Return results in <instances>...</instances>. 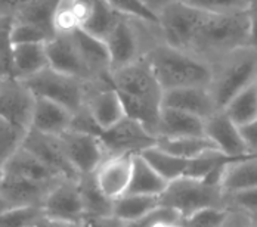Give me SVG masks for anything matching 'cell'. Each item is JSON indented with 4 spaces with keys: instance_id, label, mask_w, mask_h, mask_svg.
<instances>
[{
    "instance_id": "cell-1",
    "label": "cell",
    "mask_w": 257,
    "mask_h": 227,
    "mask_svg": "<svg viewBox=\"0 0 257 227\" xmlns=\"http://www.w3.org/2000/svg\"><path fill=\"white\" fill-rule=\"evenodd\" d=\"M112 86L123 102L126 117L155 137L163 109V89L142 59L111 74Z\"/></svg>"
},
{
    "instance_id": "cell-2",
    "label": "cell",
    "mask_w": 257,
    "mask_h": 227,
    "mask_svg": "<svg viewBox=\"0 0 257 227\" xmlns=\"http://www.w3.org/2000/svg\"><path fill=\"white\" fill-rule=\"evenodd\" d=\"M248 43L250 24L247 11L229 15L207 14L185 52L211 67L232 52L248 48Z\"/></svg>"
},
{
    "instance_id": "cell-3",
    "label": "cell",
    "mask_w": 257,
    "mask_h": 227,
    "mask_svg": "<svg viewBox=\"0 0 257 227\" xmlns=\"http://www.w3.org/2000/svg\"><path fill=\"white\" fill-rule=\"evenodd\" d=\"M144 61L148 64L163 92L188 87L208 89L211 67L186 52L161 43L148 52Z\"/></svg>"
},
{
    "instance_id": "cell-4",
    "label": "cell",
    "mask_w": 257,
    "mask_h": 227,
    "mask_svg": "<svg viewBox=\"0 0 257 227\" xmlns=\"http://www.w3.org/2000/svg\"><path fill=\"white\" fill-rule=\"evenodd\" d=\"M161 43H164V37L157 23L123 15L105 40L111 59V74L142 61L148 52Z\"/></svg>"
},
{
    "instance_id": "cell-5",
    "label": "cell",
    "mask_w": 257,
    "mask_h": 227,
    "mask_svg": "<svg viewBox=\"0 0 257 227\" xmlns=\"http://www.w3.org/2000/svg\"><path fill=\"white\" fill-rule=\"evenodd\" d=\"M256 81L257 52L251 48H242L211 65L208 92L217 111H223L236 95Z\"/></svg>"
},
{
    "instance_id": "cell-6",
    "label": "cell",
    "mask_w": 257,
    "mask_h": 227,
    "mask_svg": "<svg viewBox=\"0 0 257 227\" xmlns=\"http://www.w3.org/2000/svg\"><path fill=\"white\" fill-rule=\"evenodd\" d=\"M36 98L55 102L73 115L86 109L87 99L98 90L111 87L112 83H89L76 77L58 73L48 67L37 76L24 81Z\"/></svg>"
},
{
    "instance_id": "cell-7",
    "label": "cell",
    "mask_w": 257,
    "mask_h": 227,
    "mask_svg": "<svg viewBox=\"0 0 257 227\" xmlns=\"http://www.w3.org/2000/svg\"><path fill=\"white\" fill-rule=\"evenodd\" d=\"M160 206L178 212L183 221L201 209H226V195L220 186L210 184L204 180L182 176L169 183L160 196Z\"/></svg>"
},
{
    "instance_id": "cell-8",
    "label": "cell",
    "mask_w": 257,
    "mask_h": 227,
    "mask_svg": "<svg viewBox=\"0 0 257 227\" xmlns=\"http://www.w3.org/2000/svg\"><path fill=\"white\" fill-rule=\"evenodd\" d=\"M62 152L78 177L93 174L106 158V152L98 134L68 130L58 136Z\"/></svg>"
},
{
    "instance_id": "cell-9",
    "label": "cell",
    "mask_w": 257,
    "mask_h": 227,
    "mask_svg": "<svg viewBox=\"0 0 257 227\" xmlns=\"http://www.w3.org/2000/svg\"><path fill=\"white\" fill-rule=\"evenodd\" d=\"M36 96L24 81L15 77L0 78V118L30 130Z\"/></svg>"
},
{
    "instance_id": "cell-10",
    "label": "cell",
    "mask_w": 257,
    "mask_h": 227,
    "mask_svg": "<svg viewBox=\"0 0 257 227\" xmlns=\"http://www.w3.org/2000/svg\"><path fill=\"white\" fill-rule=\"evenodd\" d=\"M95 134L101 137L106 156L115 155H139L142 151L155 145V137L151 136L139 123L124 118L115 127Z\"/></svg>"
},
{
    "instance_id": "cell-11",
    "label": "cell",
    "mask_w": 257,
    "mask_h": 227,
    "mask_svg": "<svg viewBox=\"0 0 257 227\" xmlns=\"http://www.w3.org/2000/svg\"><path fill=\"white\" fill-rule=\"evenodd\" d=\"M45 217L68 224L83 220V203L78 189V178H62L48 193L42 205Z\"/></svg>"
},
{
    "instance_id": "cell-12",
    "label": "cell",
    "mask_w": 257,
    "mask_h": 227,
    "mask_svg": "<svg viewBox=\"0 0 257 227\" xmlns=\"http://www.w3.org/2000/svg\"><path fill=\"white\" fill-rule=\"evenodd\" d=\"M204 133L216 149L223 155L229 158L251 156L239 127L235 126L223 111H219L207 118L204 121Z\"/></svg>"
},
{
    "instance_id": "cell-13",
    "label": "cell",
    "mask_w": 257,
    "mask_h": 227,
    "mask_svg": "<svg viewBox=\"0 0 257 227\" xmlns=\"http://www.w3.org/2000/svg\"><path fill=\"white\" fill-rule=\"evenodd\" d=\"M23 148L61 177L78 178V174L65 158L58 137L42 134L36 130H28Z\"/></svg>"
},
{
    "instance_id": "cell-14",
    "label": "cell",
    "mask_w": 257,
    "mask_h": 227,
    "mask_svg": "<svg viewBox=\"0 0 257 227\" xmlns=\"http://www.w3.org/2000/svg\"><path fill=\"white\" fill-rule=\"evenodd\" d=\"M135 155L106 156L99 168L95 171V178L102 193L111 201L126 195L132 178Z\"/></svg>"
},
{
    "instance_id": "cell-15",
    "label": "cell",
    "mask_w": 257,
    "mask_h": 227,
    "mask_svg": "<svg viewBox=\"0 0 257 227\" xmlns=\"http://www.w3.org/2000/svg\"><path fill=\"white\" fill-rule=\"evenodd\" d=\"M46 55L49 61V67L52 70L67 74V76L76 77L83 81H90L89 74L83 65V61L80 58L77 46L71 37L70 33L67 34H56L51 42L46 43Z\"/></svg>"
},
{
    "instance_id": "cell-16",
    "label": "cell",
    "mask_w": 257,
    "mask_h": 227,
    "mask_svg": "<svg viewBox=\"0 0 257 227\" xmlns=\"http://www.w3.org/2000/svg\"><path fill=\"white\" fill-rule=\"evenodd\" d=\"M163 108L180 111L204 121L213 114L219 112L207 87H188L164 92Z\"/></svg>"
},
{
    "instance_id": "cell-17",
    "label": "cell",
    "mask_w": 257,
    "mask_h": 227,
    "mask_svg": "<svg viewBox=\"0 0 257 227\" xmlns=\"http://www.w3.org/2000/svg\"><path fill=\"white\" fill-rule=\"evenodd\" d=\"M86 111L98 130L105 131L126 118L124 106L114 86L95 92L86 103Z\"/></svg>"
},
{
    "instance_id": "cell-18",
    "label": "cell",
    "mask_w": 257,
    "mask_h": 227,
    "mask_svg": "<svg viewBox=\"0 0 257 227\" xmlns=\"http://www.w3.org/2000/svg\"><path fill=\"white\" fill-rule=\"evenodd\" d=\"M73 117L74 115L64 106L48 99L36 98L30 130H36L42 134L58 137L71 130Z\"/></svg>"
},
{
    "instance_id": "cell-19",
    "label": "cell",
    "mask_w": 257,
    "mask_h": 227,
    "mask_svg": "<svg viewBox=\"0 0 257 227\" xmlns=\"http://www.w3.org/2000/svg\"><path fill=\"white\" fill-rule=\"evenodd\" d=\"M3 173L5 176L18 177L23 180L49 186H55L64 178L55 171H52L51 168H48L43 162H40L34 155H31L24 148H21L5 164Z\"/></svg>"
},
{
    "instance_id": "cell-20",
    "label": "cell",
    "mask_w": 257,
    "mask_h": 227,
    "mask_svg": "<svg viewBox=\"0 0 257 227\" xmlns=\"http://www.w3.org/2000/svg\"><path fill=\"white\" fill-rule=\"evenodd\" d=\"M53 187L55 186L40 184L18 177L3 176L0 183V195L12 206H42Z\"/></svg>"
},
{
    "instance_id": "cell-21",
    "label": "cell",
    "mask_w": 257,
    "mask_h": 227,
    "mask_svg": "<svg viewBox=\"0 0 257 227\" xmlns=\"http://www.w3.org/2000/svg\"><path fill=\"white\" fill-rule=\"evenodd\" d=\"M204 120L175 111L161 109L160 123L155 133L157 139H179V137H204Z\"/></svg>"
},
{
    "instance_id": "cell-22",
    "label": "cell",
    "mask_w": 257,
    "mask_h": 227,
    "mask_svg": "<svg viewBox=\"0 0 257 227\" xmlns=\"http://www.w3.org/2000/svg\"><path fill=\"white\" fill-rule=\"evenodd\" d=\"M220 187L225 195L257 189V156H245L231 161L223 171Z\"/></svg>"
},
{
    "instance_id": "cell-23",
    "label": "cell",
    "mask_w": 257,
    "mask_h": 227,
    "mask_svg": "<svg viewBox=\"0 0 257 227\" xmlns=\"http://www.w3.org/2000/svg\"><path fill=\"white\" fill-rule=\"evenodd\" d=\"M49 67L46 45H17L12 48V77L26 81Z\"/></svg>"
},
{
    "instance_id": "cell-24",
    "label": "cell",
    "mask_w": 257,
    "mask_h": 227,
    "mask_svg": "<svg viewBox=\"0 0 257 227\" xmlns=\"http://www.w3.org/2000/svg\"><path fill=\"white\" fill-rule=\"evenodd\" d=\"M169 186L154 168L141 156H133L132 178L126 195H144V196H161V193Z\"/></svg>"
},
{
    "instance_id": "cell-25",
    "label": "cell",
    "mask_w": 257,
    "mask_h": 227,
    "mask_svg": "<svg viewBox=\"0 0 257 227\" xmlns=\"http://www.w3.org/2000/svg\"><path fill=\"white\" fill-rule=\"evenodd\" d=\"M59 2L55 0H28L21 2V6L14 18L17 23H24L45 31L52 39L56 36L55 31V14Z\"/></svg>"
},
{
    "instance_id": "cell-26",
    "label": "cell",
    "mask_w": 257,
    "mask_h": 227,
    "mask_svg": "<svg viewBox=\"0 0 257 227\" xmlns=\"http://www.w3.org/2000/svg\"><path fill=\"white\" fill-rule=\"evenodd\" d=\"M78 189L84 217H112V203L99 189L95 173L78 177Z\"/></svg>"
},
{
    "instance_id": "cell-27",
    "label": "cell",
    "mask_w": 257,
    "mask_h": 227,
    "mask_svg": "<svg viewBox=\"0 0 257 227\" xmlns=\"http://www.w3.org/2000/svg\"><path fill=\"white\" fill-rule=\"evenodd\" d=\"M121 18H123V14H120L109 3V0L108 2L93 0L90 14L87 17L84 26L81 27V30H84L90 36L105 42L106 37L114 31V28L117 27Z\"/></svg>"
},
{
    "instance_id": "cell-28",
    "label": "cell",
    "mask_w": 257,
    "mask_h": 227,
    "mask_svg": "<svg viewBox=\"0 0 257 227\" xmlns=\"http://www.w3.org/2000/svg\"><path fill=\"white\" fill-rule=\"evenodd\" d=\"M157 208H160V196L123 195L112 203V217L128 224L142 220Z\"/></svg>"
},
{
    "instance_id": "cell-29",
    "label": "cell",
    "mask_w": 257,
    "mask_h": 227,
    "mask_svg": "<svg viewBox=\"0 0 257 227\" xmlns=\"http://www.w3.org/2000/svg\"><path fill=\"white\" fill-rule=\"evenodd\" d=\"M223 112L239 128L257 121V81L232 99Z\"/></svg>"
},
{
    "instance_id": "cell-30",
    "label": "cell",
    "mask_w": 257,
    "mask_h": 227,
    "mask_svg": "<svg viewBox=\"0 0 257 227\" xmlns=\"http://www.w3.org/2000/svg\"><path fill=\"white\" fill-rule=\"evenodd\" d=\"M155 146L164 152L178 156L180 159L191 161L204 152L214 151L216 146L204 137H179V139H157ZM217 151V149H216Z\"/></svg>"
},
{
    "instance_id": "cell-31",
    "label": "cell",
    "mask_w": 257,
    "mask_h": 227,
    "mask_svg": "<svg viewBox=\"0 0 257 227\" xmlns=\"http://www.w3.org/2000/svg\"><path fill=\"white\" fill-rule=\"evenodd\" d=\"M92 9V2H59L55 14L56 34H67L84 26Z\"/></svg>"
},
{
    "instance_id": "cell-32",
    "label": "cell",
    "mask_w": 257,
    "mask_h": 227,
    "mask_svg": "<svg viewBox=\"0 0 257 227\" xmlns=\"http://www.w3.org/2000/svg\"><path fill=\"white\" fill-rule=\"evenodd\" d=\"M139 155L169 183L182 177L186 171L188 161L180 159L178 156H173L163 149H160L155 145L145 149V151H142Z\"/></svg>"
},
{
    "instance_id": "cell-33",
    "label": "cell",
    "mask_w": 257,
    "mask_h": 227,
    "mask_svg": "<svg viewBox=\"0 0 257 227\" xmlns=\"http://www.w3.org/2000/svg\"><path fill=\"white\" fill-rule=\"evenodd\" d=\"M233 159H239V158H229V156L223 155L222 152L216 151V149L214 151L204 152L203 155L188 161L186 171H185L183 176L204 180L211 173H214L217 168H220L222 165L231 162Z\"/></svg>"
},
{
    "instance_id": "cell-34",
    "label": "cell",
    "mask_w": 257,
    "mask_h": 227,
    "mask_svg": "<svg viewBox=\"0 0 257 227\" xmlns=\"http://www.w3.org/2000/svg\"><path fill=\"white\" fill-rule=\"evenodd\" d=\"M28 130L0 118V165L5 164L23 148Z\"/></svg>"
},
{
    "instance_id": "cell-35",
    "label": "cell",
    "mask_w": 257,
    "mask_h": 227,
    "mask_svg": "<svg viewBox=\"0 0 257 227\" xmlns=\"http://www.w3.org/2000/svg\"><path fill=\"white\" fill-rule=\"evenodd\" d=\"M43 215L42 206H12L0 214V227H30Z\"/></svg>"
},
{
    "instance_id": "cell-36",
    "label": "cell",
    "mask_w": 257,
    "mask_h": 227,
    "mask_svg": "<svg viewBox=\"0 0 257 227\" xmlns=\"http://www.w3.org/2000/svg\"><path fill=\"white\" fill-rule=\"evenodd\" d=\"M189 3L211 15H229L245 12L250 0H189Z\"/></svg>"
},
{
    "instance_id": "cell-37",
    "label": "cell",
    "mask_w": 257,
    "mask_h": 227,
    "mask_svg": "<svg viewBox=\"0 0 257 227\" xmlns=\"http://www.w3.org/2000/svg\"><path fill=\"white\" fill-rule=\"evenodd\" d=\"M229 218V209L207 208L182 221L183 227H223Z\"/></svg>"
},
{
    "instance_id": "cell-38",
    "label": "cell",
    "mask_w": 257,
    "mask_h": 227,
    "mask_svg": "<svg viewBox=\"0 0 257 227\" xmlns=\"http://www.w3.org/2000/svg\"><path fill=\"white\" fill-rule=\"evenodd\" d=\"M52 37L48 36L45 31L36 28V27L24 24V23H12L11 28V42L12 46L17 45H33V43H40V45H46L48 42H51Z\"/></svg>"
},
{
    "instance_id": "cell-39",
    "label": "cell",
    "mask_w": 257,
    "mask_h": 227,
    "mask_svg": "<svg viewBox=\"0 0 257 227\" xmlns=\"http://www.w3.org/2000/svg\"><path fill=\"white\" fill-rule=\"evenodd\" d=\"M12 23L11 18H0V78L12 77Z\"/></svg>"
},
{
    "instance_id": "cell-40",
    "label": "cell",
    "mask_w": 257,
    "mask_h": 227,
    "mask_svg": "<svg viewBox=\"0 0 257 227\" xmlns=\"http://www.w3.org/2000/svg\"><path fill=\"white\" fill-rule=\"evenodd\" d=\"M109 3L123 15L130 17V18H136V20H142V21H148V23H157V17L154 12L150 9L147 0H109Z\"/></svg>"
},
{
    "instance_id": "cell-41",
    "label": "cell",
    "mask_w": 257,
    "mask_h": 227,
    "mask_svg": "<svg viewBox=\"0 0 257 227\" xmlns=\"http://www.w3.org/2000/svg\"><path fill=\"white\" fill-rule=\"evenodd\" d=\"M226 209L241 212L247 217H257V189L226 195Z\"/></svg>"
},
{
    "instance_id": "cell-42",
    "label": "cell",
    "mask_w": 257,
    "mask_h": 227,
    "mask_svg": "<svg viewBox=\"0 0 257 227\" xmlns=\"http://www.w3.org/2000/svg\"><path fill=\"white\" fill-rule=\"evenodd\" d=\"M80 224L81 227H126L114 217H84Z\"/></svg>"
},
{
    "instance_id": "cell-43",
    "label": "cell",
    "mask_w": 257,
    "mask_h": 227,
    "mask_svg": "<svg viewBox=\"0 0 257 227\" xmlns=\"http://www.w3.org/2000/svg\"><path fill=\"white\" fill-rule=\"evenodd\" d=\"M248 24H250V43L248 48L257 52V0H250L248 9Z\"/></svg>"
},
{
    "instance_id": "cell-44",
    "label": "cell",
    "mask_w": 257,
    "mask_h": 227,
    "mask_svg": "<svg viewBox=\"0 0 257 227\" xmlns=\"http://www.w3.org/2000/svg\"><path fill=\"white\" fill-rule=\"evenodd\" d=\"M241 130V134L244 137V142L248 148V152L251 155H256L257 156V121L250 124V126L242 127L239 128Z\"/></svg>"
},
{
    "instance_id": "cell-45",
    "label": "cell",
    "mask_w": 257,
    "mask_h": 227,
    "mask_svg": "<svg viewBox=\"0 0 257 227\" xmlns=\"http://www.w3.org/2000/svg\"><path fill=\"white\" fill-rule=\"evenodd\" d=\"M223 227H250V224H248V220L244 214L229 209V218Z\"/></svg>"
},
{
    "instance_id": "cell-46",
    "label": "cell",
    "mask_w": 257,
    "mask_h": 227,
    "mask_svg": "<svg viewBox=\"0 0 257 227\" xmlns=\"http://www.w3.org/2000/svg\"><path fill=\"white\" fill-rule=\"evenodd\" d=\"M70 224L68 223H62V221H58V220H52V218H48V217H42L39 218L36 223H33L30 227H68Z\"/></svg>"
},
{
    "instance_id": "cell-47",
    "label": "cell",
    "mask_w": 257,
    "mask_h": 227,
    "mask_svg": "<svg viewBox=\"0 0 257 227\" xmlns=\"http://www.w3.org/2000/svg\"><path fill=\"white\" fill-rule=\"evenodd\" d=\"M153 227H183L182 223H176V221H160V223H155Z\"/></svg>"
},
{
    "instance_id": "cell-48",
    "label": "cell",
    "mask_w": 257,
    "mask_h": 227,
    "mask_svg": "<svg viewBox=\"0 0 257 227\" xmlns=\"http://www.w3.org/2000/svg\"><path fill=\"white\" fill-rule=\"evenodd\" d=\"M9 208H12V205L9 203V202L6 201L2 195H0V214L2 212H5L6 209H9Z\"/></svg>"
},
{
    "instance_id": "cell-49",
    "label": "cell",
    "mask_w": 257,
    "mask_h": 227,
    "mask_svg": "<svg viewBox=\"0 0 257 227\" xmlns=\"http://www.w3.org/2000/svg\"><path fill=\"white\" fill-rule=\"evenodd\" d=\"M247 217V215H245ZM250 227H257V217H247Z\"/></svg>"
},
{
    "instance_id": "cell-50",
    "label": "cell",
    "mask_w": 257,
    "mask_h": 227,
    "mask_svg": "<svg viewBox=\"0 0 257 227\" xmlns=\"http://www.w3.org/2000/svg\"><path fill=\"white\" fill-rule=\"evenodd\" d=\"M3 176H5V173H3V167L0 165V183H2V180H3Z\"/></svg>"
},
{
    "instance_id": "cell-51",
    "label": "cell",
    "mask_w": 257,
    "mask_h": 227,
    "mask_svg": "<svg viewBox=\"0 0 257 227\" xmlns=\"http://www.w3.org/2000/svg\"><path fill=\"white\" fill-rule=\"evenodd\" d=\"M68 227H81V224H80V223H77V224H70Z\"/></svg>"
}]
</instances>
